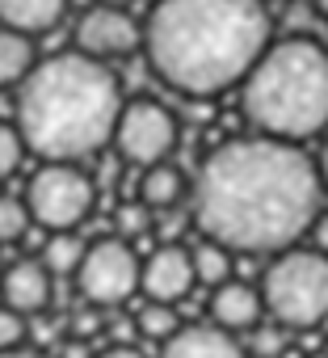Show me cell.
<instances>
[{
	"label": "cell",
	"mask_w": 328,
	"mask_h": 358,
	"mask_svg": "<svg viewBox=\"0 0 328 358\" xmlns=\"http://www.w3.org/2000/svg\"><path fill=\"white\" fill-rule=\"evenodd\" d=\"M307 358H328V350H315V354H307Z\"/></svg>",
	"instance_id": "cell-33"
},
{
	"label": "cell",
	"mask_w": 328,
	"mask_h": 358,
	"mask_svg": "<svg viewBox=\"0 0 328 358\" xmlns=\"http://www.w3.org/2000/svg\"><path fill=\"white\" fill-rule=\"evenodd\" d=\"M261 295L269 320L282 329H315L328 320V253L320 249H282L261 274Z\"/></svg>",
	"instance_id": "cell-5"
},
{
	"label": "cell",
	"mask_w": 328,
	"mask_h": 358,
	"mask_svg": "<svg viewBox=\"0 0 328 358\" xmlns=\"http://www.w3.org/2000/svg\"><path fill=\"white\" fill-rule=\"evenodd\" d=\"M311 241H315L320 253H328V211H320V220L311 224Z\"/></svg>",
	"instance_id": "cell-27"
},
{
	"label": "cell",
	"mask_w": 328,
	"mask_h": 358,
	"mask_svg": "<svg viewBox=\"0 0 328 358\" xmlns=\"http://www.w3.org/2000/svg\"><path fill=\"white\" fill-rule=\"evenodd\" d=\"M315 164H320V177H324V190H328V143H324V152H320V160H315Z\"/></svg>",
	"instance_id": "cell-30"
},
{
	"label": "cell",
	"mask_w": 328,
	"mask_h": 358,
	"mask_svg": "<svg viewBox=\"0 0 328 358\" xmlns=\"http://www.w3.org/2000/svg\"><path fill=\"white\" fill-rule=\"evenodd\" d=\"M26 203L47 232H76L97 207V182L76 160H43L26 186Z\"/></svg>",
	"instance_id": "cell-6"
},
{
	"label": "cell",
	"mask_w": 328,
	"mask_h": 358,
	"mask_svg": "<svg viewBox=\"0 0 328 358\" xmlns=\"http://www.w3.org/2000/svg\"><path fill=\"white\" fill-rule=\"evenodd\" d=\"M55 358H97V354L89 350V341H84V337H72V341H64V345H59V354H55Z\"/></svg>",
	"instance_id": "cell-26"
},
{
	"label": "cell",
	"mask_w": 328,
	"mask_h": 358,
	"mask_svg": "<svg viewBox=\"0 0 328 358\" xmlns=\"http://www.w3.org/2000/svg\"><path fill=\"white\" fill-rule=\"evenodd\" d=\"M97 329H101V320H97L93 303H89L84 312H76V316H72V333H76V337H84V341H89V337H93Z\"/></svg>",
	"instance_id": "cell-25"
},
{
	"label": "cell",
	"mask_w": 328,
	"mask_h": 358,
	"mask_svg": "<svg viewBox=\"0 0 328 358\" xmlns=\"http://www.w3.org/2000/svg\"><path fill=\"white\" fill-rule=\"evenodd\" d=\"M0 358H47V354L30 350V345H17V350H0Z\"/></svg>",
	"instance_id": "cell-29"
},
{
	"label": "cell",
	"mask_w": 328,
	"mask_h": 358,
	"mask_svg": "<svg viewBox=\"0 0 328 358\" xmlns=\"http://www.w3.org/2000/svg\"><path fill=\"white\" fill-rule=\"evenodd\" d=\"M274 43L265 0H156L143 26L151 72L181 97H219Z\"/></svg>",
	"instance_id": "cell-2"
},
{
	"label": "cell",
	"mask_w": 328,
	"mask_h": 358,
	"mask_svg": "<svg viewBox=\"0 0 328 358\" xmlns=\"http://www.w3.org/2000/svg\"><path fill=\"white\" fill-rule=\"evenodd\" d=\"M30 224H34V215H30L26 194H22V199H17V194H0V245L22 241V236L30 232Z\"/></svg>",
	"instance_id": "cell-20"
},
{
	"label": "cell",
	"mask_w": 328,
	"mask_h": 358,
	"mask_svg": "<svg viewBox=\"0 0 328 358\" xmlns=\"http://www.w3.org/2000/svg\"><path fill=\"white\" fill-rule=\"evenodd\" d=\"M135 329L143 333V337H151V341H169L177 329H181V320H177V303H160V299H147L139 312H135Z\"/></svg>",
	"instance_id": "cell-19"
},
{
	"label": "cell",
	"mask_w": 328,
	"mask_h": 358,
	"mask_svg": "<svg viewBox=\"0 0 328 358\" xmlns=\"http://www.w3.org/2000/svg\"><path fill=\"white\" fill-rule=\"evenodd\" d=\"M311 9H315V13H320L324 22H328V0H311Z\"/></svg>",
	"instance_id": "cell-31"
},
{
	"label": "cell",
	"mask_w": 328,
	"mask_h": 358,
	"mask_svg": "<svg viewBox=\"0 0 328 358\" xmlns=\"http://www.w3.org/2000/svg\"><path fill=\"white\" fill-rule=\"evenodd\" d=\"M160 358H248V350L236 341V333L211 324H181L160 345Z\"/></svg>",
	"instance_id": "cell-12"
},
{
	"label": "cell",
	"mask_w": 328,
	"mask_h": 358,
	"mask_svg": "<svg viewBox=\"0 0 328 358\" xmlns=\"http://www.w3.org/2000/svg\"><path fill=\"white\" fill-rule=\"evenodd\" d=\"M26 152H30V143H26L22 127L17 122H0V177H13L22 169Z\"/></svg>",
	"instance_id": "cell-21"
},
{
	"label": "cell",
	"mask_w": 328,
	"mask_h": 358,
	"mask_svg": "<svg viewBox=\"0 0 328 358\" xmlns=\"http://www.w3.org/2000/svg\"><path fill=\"white\" fill-rule=\"evenodd\" d=\"M143 47V26L126 13V5H97L76 22V51L93 59H126Z\"/></svg>",
	"instance_id": "cell-9"
},
{
	"label": "cell",
	"mask_w": 328,
	"mask_h": 358,
	"mask_svg": "<svg viewBox=\"0 0 328 358\" xmlns=\"http://www.w3.org/2000/svg\"><path fill=\"white\" fill-rule=\"evenodd\" d=\"M34 68H38L34 38H30V34H22V30L0 26V89L22 85V80H26Z\"/></svg>",
	"instance_id": "cell-16"
},
{
	"label": "cell",
	"mask_w": 328,
	"mask_h": 358,
	"mask_svg": "<svg viewBox=\"0 0 328 358\" xmlns=\"http://www.w3.org/2000/svg\"><path fill=\"white\" fill-rule=\"evenodd\" d=\"M51 270L43 262H17L9 270H0V303H9L17 312H43L51 303Z\"/></svg>",
	"instance_id": "cell-13"
},
{
	"label": "cell",
	"mask_w": 328,
	"mask_h": 358,
	"mask_svg": "<svg viewBox=\"0 0 328 358\" xmlns=\"http://www.w3.org/2000/svg\"><path fill=\"white\" fill-rule=\"evenodd\" d=\"M173 148H177V118L169 106H160L151 97H135L122 106L118 127H114V152L126 164L135 169L160 164V160H169Z\"/></svg>",
	"instance_id": "cell-8"
},
{
	"label": "cell",
	"mask_w": 328,
	"mask_h": 358,
	"mask_svg": "<svg viewBox=\"0 0 328 358\" xmlns=\"http://www.w3.org/2000/svg\"><path fill=\"white\" fill-rule=\"evenodd\" d=\"M190 253H194L198 287H211V291H215L219 282H228V278H232V253H236V249H228V245H219V241L202 236V245H194Z\"/></svg>",
	"instance_id": "cell-17"
},
{
	"label": "cell",
	"mask_w": 328,
	"mask_h": 358,
	"mask_svg": "<svg viewBox=\"0 0 328 358\" xmlns=\"http://www.w3.org/2000/svg\"><path fill=\"white\" fill-rule=\"evenodd\" d=\"M26 337H30L26 312L0 303V350H17V345H26Z\"/></svg>",
	"instance_id": "cell-22"
},
{
	"label": "cell",
	"mask_w": 328,
	"mask_h": 358,
	"mask_svg": "<svg viewBox=\"0 0 328 358\" xmlns=\"http://www.w3.org/2000/svg\"><path fill=\"white\" fill-rule=\"evenodd\" d=\"M101 5H131V0H101Z\"/></svg>",
	"instance_id": "cell-32"
},
{
	"label": "cell",
	"mask_w": 328,
	"mask_h": 358,
	"mask_svg": "<svg viewBox=\"0 0 328 358\" xmlns=\"http://www.w3.org/2000/svg\"><path fill=\"white\" fill-rule=\"evenodd\" d=\"M97 358H143L135 345H110V350H101Z\"/></svg>",
	"instance_id": "cell-28"
},
{
	"label": "cell",
	"mask_w": 328,
	"mask_h": 358,
	"mask_svg": "<svg viewBox=\"0 0 328 358\" xmlns=\"http://www.w3.org/2000/svg\"><path fill=\"white\" fill-rule=\"evenodd\" d=\"M122 106V85L110 64L84 51L38 59L17 85V127L43 160H84L114 143Z\"/></svg>",
	"instance_id": "cell-3"
},
{
	"label": "cell",
	"mask_w": 328,
	"mask_h": 358,
	"mask_svg": "<svg viewBox=\"0 0 328 358\" xmlns=\"http://www.w3.org/2000/svg\"><path fill=\"white\" fill-rule=\"evenodd\" d=\"M286 333H290V329H282L278 320H274V324H257V329H253V345H248V350H253L257 358H278V354H282V345H286Z\"/></svg>",
	"instance_id": "cell-23"
},
{
	"label": "cell",
	"mask_w": 328,
	"mask_h": 358,
	"mask_svg": "<svg viewBox=\"0 0 328 358\" xmlns=\"http://www.w3.org/2000/svg\"><path fill=\"white\" fill-rule=\"evenodd\" d=\"M84 249H89V245H84L76 232H51L47 245H43V266H47L51 274H76L80 262H84Z\"/></svg>",
	"instance_id": "cell-18"
},
{
	"label": "cell",
	"mask_w": 328,
	"mask_h": 358,
	"mask_svg": "<svg viewBox=\"0 0 328 358\" xmlns=\"http://www.w3.org/2000/svg\"><path fill=\"white\" fill-rule=\"evenodd\" d=\"M207 308H211V320H215L219 329H228V333H253V329L261 324V316H269L261 287L236 282V278L219 282V287L211 291V303H207Z\"/></svg>",
	"instance_id": "cell-11"
},
{
	"label": "cell",
	"mask_w": 328,
	"mask_h": 358,
	"mask_svg": "<svg viewBox=\"0 0 328 358\" xmlns=\"http://www.w3.org/2000/svg\"><path fill=\"white\" fill-rule=\"evenodd\" d=\"M68 0H0V26L22 30V34H47L64 22Z\"/></svg>",
	"instance_id": "cell-15"
},
{
	"label": "cell",
	"mask_w": 328,
	"mask_h": 358,
	"mask_svg": "<svg viewBox=\"0 0 328 358\" xmlns=\"http://www.w3.org/2000/svg\"><path fill=\"white\" fill-rule=\"evenodd\" d=\"M320 164L290 139L244 135L219 143L194 177V224L236 253H282L320 220Z\"/></svg>",
	"instance_id": "cell-1"
},
{
	"label": "cell",
	"mask_w": 328,
	"mask_h": 358,
	"mask_svg": "<svg viewBox=\"0 0 328 358\" xmlns=\"http://www.w3.org/2000/svg\"><path fill=\"white\" fill-rule=\"evenodd\" d=\"M198 287V274H194V253L164 241L147 253L143 262V278H139V291L147 299H160V303H181L190 291Z\"/></svg>",
	"instance_id": "cell-10"
},
{
	"label": "cell",
	"mask_w": 328,
	"mask_h": 358,
	"mask_svg": "<svg viewBox=\"0 0 328 358\" xmlns=\"http://www.w3.org/2000/svg\"><path fill=\"white\" fill-rule=\"evenodd\" d=\"M143 262L126 236H101L84 249V262L76 270V287L84 303L93 308H118L139 291Z\"/></svg>",
	"instance_id": "cell-7"
},
{
	"label": "cell",
	"mask_w": 328,
	"mask_h": 358,
	"mask_svg": "<svg viewBox=\"0 0 328 358\" xmlns=\"http://www.w3.org/2000/svg\"><path fill=\"white\" fill-rule=\"evenodd\" d=\"M147 203H126L122 211H118V236H126V241H135V236H143L147 232Z\"/></svg>",
	"instance_id": "cell-24"
},
{
	"label": "cell",
	"mask_w": 328,
	"mask_h": 358,
	"mask_svg": "<svg viewBox=\"0 0 328 358\" xmlns=\"http://www.w3.org/2000/svg\"><path fill=\"white\" fill-rule=\"evenodd\" d=\"M194 186L186 182V173L169 160H160V164H147L139 169V203H147L151 211H173Z\"/></svg>",
	"instance_id": "cell-14"
},
{
	"label": "cell",
	"mask_w": 328,
	"mask_h": 358,
	"mask_svg": "<svg viewBox=\"0 0 328 358\" xmlns=\"http://www.w3.org/2000/svg\"><path fill=\"white\" fill-rule=\"evenodd\" d=\"M240 89V106L261 135L303 143L328 127V47L303 34L278 38Z\"/></svg>",
	"instance_id": "cell-4"
}]
</instances>
